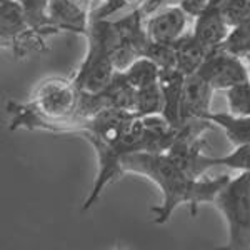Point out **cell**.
I'll use <instances>...</instances> for the list:
<instances>
[{
    "label": "cell",
    "instance_id": "cell-24",
    "mask_svg": "<svg viewBox=\"0 0 250 250\" xmlns=\"http://www.w3.org/2000/svg\"><path fill=\"white\" fill-rule=\"evenodd\" d=\"M105 2H107V0H105Z\"/></svg>",
    "mask_w": 250,
    "mask_h": 250
},
{
    "label": "cell",
    "instance_id": "cell-18",
    "mask_svg": "<svg viewBox=\"0 0 250 250\" xmlns=\"http://www.w3.org/2000/svg\"><path fill=\"white\" fill-rule=\"evenodd\" d=\"M229 108L233 115H250V80L225 90Z\"/></svg>",
    "mask_w": 250,
    "mask_h": 250
},
{
    "label": "cell",
    "instance_id": "cell-23",
    "mask_svg": "<svg viewBox=\"0 0 250 250\" xmlns=\"http://www.w3.org/2000/svg\"><path fill=\"white\" fill-rule=\"evenodd\" d=\"M244 60H245V63H247V68H249V77H250V54L245 55Z\"/></svg>",
    "mask_w": 250,
    "mask_h": 250
},
{
    "label": "cell",
    "instance_id": "cell-8",
    "mask_svg": "<svg viewBox=\"0 0 250 250\" xmlns=\"http://www.w3.org/2000/svg\"><path fill=\"white\" fill-rule=\"evenodd\" d=\"M187 17L182 7H165L150 17L147 22L145 32L152 42L157 43H173L185 34Z\"/></svg>",
    "mask_w": 250,
    "mask_h": 250
},
{
    "label": "cell",
    "instance_id": "cell-4",
    "mask_svg": "<svg viewBox=\"0 0 250 250\" xmlns=\"http://www.w3.org/2000/svg\"><path fill=\"white\" fill-rule=\"evenodd\" d=\"M85 34L88 37V52L77 75L74 77V82L82 92L97 94L110 83L117 68L112 60L110 48L102 35L92 25H88Z\"/></svg>",
    "mask_w": 250,
    "mask_h": 250
},
{
    "label": "cell",
    "instance_id": "cell-20",
    "mask_svg": "<svg viewBox=\"0 0 250 250\" xmlns=\"http://www.w3.org/2000/svg\"><path fill=\"white\" fill-rule=\"evenodd\" d=\"M220 10L230 29L250 19V0H222Z\"/></svg>",
    "mask_w": 250,
    "mask_h": 250
},
{
    "label": "cell",
    "instance_id": "cell-13",
    "mask_svg": "<svg viewBox=\"0 0 250 250\" xmlns=\"http://www.w3.org/2000/svg\"><path fill=\"white\" fill-rule=\"evenodd\" d=\"M213 125H219L225 132L229 142L235 147L250 144V115H233V114H212L207 117Z\"/></svg>",
    "mask_w": 250,
    "mask_h": 250
},
{
    "label": "cell",
    "instance_id": "cell-15",
    "mask_svg": "<svg viewBox=\"0 0 250 250\" xmlns=\"http://www.w3.org/2000/svg\"><path fill=\"white\" fill-rule=\"evenodd\" d=\"M124 74L132 87L142 88L159 82L160 67L148 57H139L132 65L125 68Z\"/></svg>",
    "mask_w": 250,
    "mask_h": 250
},
{
    "label": "cell",
    "instance_id": "cell-9",
    "mask_svg": "<svg viewBox=\"0 0 250 250\" xmlns=\"http://www.w3.org/2000/svg\"><path fill=\"white\" fill-rule=\"evenodd\" d=\"M185 75L179 68H160L159 85L164 95V110L162 117L172 127H182V117H180V104H182Z\"/></svg>",
    "mask_w": 250,
    "mask_h": 250
},
{
    "label": "cell",
    "instance_id": "cell-10",
    "mask_svg": "<svg viewBox=\"0 0 250 250\" xmlns=\"http://www.w3.org/2000/svg\"><path fill=\"white\" fill-rule=\"evenodd\" d=\"M48 23L57 29L87 32V15L72 0H50L47 7Z\"/></svg>",
    "mask_w": 250,
    "mask_h": 250
},
{
    "label": "cell",
    "instance_id": "cell-2",
    "mask_svg": "<svg viewBox=\"0 0 250 250\" xmlns=\"http://www.w3.org/2000/svg\"><path fill=\"white\" fill-rule=\"evenodd\" d=\"M213 204L227 222L225 249H250V172L244 170L229 180Z\"/></svg>",
    "mask_w": 250,
    "mask_h": 250
},
{
    "label": "cell",
    "instance_id": "cell-19",
    "mask_svg": "<svg viewBox=\"0 0 250 250\" xmlns=\"http://www.w3.org/2000/svg\"><path fill=\"white\" fill-rule=\"evenodd\" d=\"M173 43H157L150 40L144 52V57L154 60L160 68H175L177 60H175V45Z\"/></svg>",
    "mask_w": 250,
    "mask_h": 250
},
{
    "label": "cell",
    "instance_id": "cell-3",
    "mask_svg": "<svg viewBox=\"0 0 250 250\" xmlns=\"http://www.w3.org/2000/svg\"><path fill=\"white\" fill-rule=\"evenodd\" d=\"M80 88L74 80H47L34 97L35 114L48 122H65L79 119Z\"/></svg>",
    "mask_w": 250,
    "mask_h": 250
},
{
    "label": "cell",
    "instance_id": "cell-1",
    "mask_svg": "<svg viewBox=\"0 0 250 250\" xmlns=\"http://www.w3.org/2000/svg\"><path fill=\"white\" fill-rule=\"evenodd\" d=\"M122 170L145 175L157 184L162 192V202L152 207L157 225L167 224L179 205H188L190 215L195 217L200 204L215 200L217 193L227 185L230 175L224 173L215 179H193L187 175L165 152H132L122 160Z\"/></svg>",
    "mask_w": 250,
    "mask_h": 250
},
{
    "label": "cell",
    "instance_id": "cell-14",
    "mask_svg": "<svg viewBox=\"0 0 250 250\" xmlns=\"http://www.w3.org/2000/svg\"><path fill=\"white\" fill-rule=\"evenodd\" d=\"M164 110V95L160 90L159 82L152 83L148 87L137 88L134 108L132 112L137 117H148V115H162Z\"/></svg>",
    "mask_w": 250,
    "mask_h": 250
},
{
    "label": "cell",
    "instance_id": "cell-12",
    "mask_svg": "<svg viewBox=\"0 0 250 250\" xmlns=\"http://www.w3.org/2000/svg\"><path fill=\"white\" fill-rule=\"evenodd\" d=\"M32 25L29 22L23 7L19 0H2L0 5V35L2 42L5 40H15L23 32L30 30Z\"/></svg>",
    "mask_w": 250,
    "mask_h": 250
},
{
    "label": "cell",
    "instance_id": "cell-22",
    "mask_svg": "<svg viewBox=\"0 0 250 250\" xmlns=\"http://www.w3.org/2000/svg\"><path fill=\"white\" fill-rule=\"evenodd\" d=\"M208 0H180V7L188 17H199L207 7Z\"/></svg>",
    "mask_w": 250,
    "mask_h": 250
},
{
    "label": "cell",
    "instance_id": "cell-11",
    "mask_svg": "<svg viewBox=\"0 0 250 250\" xmlns=\"http://www.w3.org/2000/svg\"><path fill=\"white\" fill-rule=\"evenodd\" d=\"M173 45H175L177 60L175 68H179L185 77L195 74L204 63V60L207 59L208 52H210L193 37V34H184Z\"/></svg>",
    "mask_w": 250,
    "mask_h": 250
},
{
    "label": "cell",
    "instance_id": "cell-17",
    "mask_svg": "<svg viewBox=\"0 0 250 250\" xmlns=\"http://www.w3.org/2000/svg\"><path fill=\"white\" fill-rule=\"evenodd\" d=\"M220 47L239 55V57H245L247 54H250V19L242 22L240 25L233 27L227 40Z\"/></svg>",
    "mask_w": 250,
    "mask_h": 250
},
{
    "label": "cell",
    "instance_id": "cell-6",
    "mask_svg": "<svg viewBox=\"0 0 250 250\" xmlns=\"http://www.w3.org/2000/svg\"><path fill=\"white\" fill-rule=\"evenodd\" d=\"M220 3L222 0H208L202 14L195 17V25L192 30L193 37L208 50L220 47L232 30L222 15Z\"/></svg>",
    "mask_w": 250,
    "mask_h": 250
},
{
    "label": "cell",
    "instance_id": "cell-7",
    "mask_svg": "<svg viewBox=\"0 0 250 250\" xmlns=\"http://www.w3.org/2000/svg\"><path fill=\"white\" fill-rule=\"evenodd\" d=\"M213 88L207 80H204L199 74H192L185 77L184 92H182V104H180V117L182 125L188 120L205 119L212 114L210 102H212Z\"/></svg>",
    "mask_w": 250,
    "mask_h": 250
},
{
    "label": "cell",
    "instance_id": "cell-21",
    "mask_svg": "<svg viewBox=\"0 0 250 250\" xmlns=\"http://www.w3.org/2000/svg\"><path fill=\"white\" fill-rule=\"evenodd\" d=\"M19 2L29 17L32 29L40 30L45 25H50L47 17V7L50 0H19Z\"/></svg>",
    "mask_w": 250,
    "mask_h": 250
},
{
    "label": "cell",
    "instance_id": "cell-5",
    "mask_svg": "<svg viewBox=\"0 0 250 250\" xmlns=\"http://www.w3.org/2000/svg\"><path fill=\"white\" fill-rule=\"evenodd\" d=\"M242 59L222 47L212 48L197 74L207 80L213 90H229L250 80L247 63Z\"/></svg>",
    "mask_w": 250,
    "mask_h": 250
},
{
    "label": "cell",
    "instance_id": "cell-16",
    "mask_svg": "<svg viewBox=\"0 0 250 250\" xmlns=\"http://www.w3.org/2000/svg\"><path fill=\"white\" fill-rule=\"evenodd\" d=\"M208 165H210V168L229 167V168H233V170L250 172V144L239 145V147H235V150L227 155H222V157L210 155L208 157Z\"/></svg>",
    "mask_w": 250,
    "mask_h": 250
}]
</instances>
